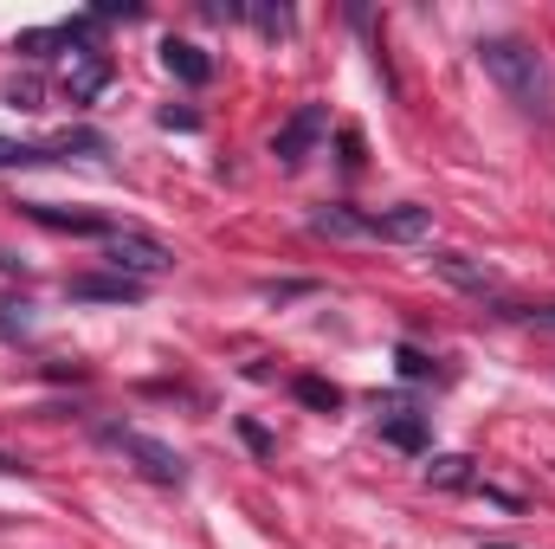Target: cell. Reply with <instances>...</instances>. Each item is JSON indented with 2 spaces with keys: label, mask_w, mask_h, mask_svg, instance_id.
I'll list each match as a JSON object with an SVG mask.
<instances>
[{
  "label": "cell",
  "mask_w": 555,
  "mask_h": 549,
  "mask_svg": "<svg viewBox=\"0 0 555 549\" xmlns=\"http://www.w3.org/2000/svg\"><path fill=\"white\" fill-rule=\"evenodd\" d=\"M478 65L485 78L524 111V117H555V78H550V59L517 39V33H498V39H478Z\"/></svg>",
  "instance_id": "6da1fadb"
},
{
  "label": "cell",
  "mask_w": 555,
  "mask_h": 549,
  "mask_svg": "<svg viewBox=\"0 0 555 549\" xmlns=\"http://www.w3.org/2000/svg\"><path fill=\"white\" fill-rule=\"evenodd\" d=\"M98 439H104V446H117L124 459H137L142 478H155V485H188V459H181L175 446H162V439L137 433V426H117V420H104V426H98Z\"/></svg>",
  "instance_id": "7a4b0ae2"
},
{
  "label": "cell",
  "mask_w": 555,
  "mask_h": 549,
  "mask_svg": "<svg viewBox=\"0 0 555 549\" xmlns=\"http://www.w3.org/2000/svg\"><path fill=\"white\" fill-rule=\"evenodd\" d=\"M104 259H111V272H124V278H162L168 266H175V253L155 240V233H137V227H117L111 240H104Z\"/></svg>",
  "instance_id": "3957f363"
},
{
  "label": "cell",
  "mask_w": 555,
  "mask_h": 549,
  "mask_svg": "<svg viewBox=\"0 0 555 549\" xmlns=\"http://www.w3.org/2000/svg\"><path fill=\"white\" fill-rule=\"evenodd\" d=\"M323 124H330V117H323V104H297V117H291V124H284V130L272 137L278 168H297V162H304V155L317 149V137H323Z\"/></svg>",
  "instance_id": "277c9868"
},
{
  "label": "cell",
  "mask_w": 555,
  "mask_h": 549,
  "mask_svg": "<svg viewBox=\"0 0 555 549\" xmlns=\"http://www.w3.org/2000/svg\"><path fill=\"white\" fill-rule=\"evenodd\" d=\"M375 426H382V439L401 446V452H426V439H433L426 413L408 408V401H382V408H375Z\"/></svg>",
  "instance_id": "5b68a950"
},
{
  "label": "cell",
  "mask_w": 555,
  "mask_h": 549,
  "mask_svg": "<svg viewBox=\"0 0 555 549\" xmlns=\"http://www.w3.org/2000/svg\"><path fill=\"white\" fill-rule=\"evenodd\" d=\"M426 233H433V207H388V214H369V240L420 246Z\"/></svg>",
  "instance_id": "8992f818"
},
{
  "label": "cell",
  "mask_w": 555,
  "mask_h": 549,
  "mask_svg": "<svg viewBox=\"0 0 555 549\" xmlns=\"http://www.w3.org/2000/svg\"><path fill=\"white\" fill-rule=\"evenodd\" d=\"M65 291H72L78 304H137L142 297V284L124 278V272H85V278H72Z\"/></svg>",
  "instance_id": "52a82bcc"
},
{
  "label": "cell",
  "mask_w": 555,
  "mask_h": 549,
  "mask_svg": "<svg viewBox=\"0 0 555 549\" xmlns=\"http://www.w3.org/2000/svg\"><path fill=\"white\" fill-rule=\"evenodd\" d=\"M111 85V59L91 46V52H72V65H65V91H72V104H91L98 91Z\"/></svg>",
  "instance_id": "ba28073f"
},
{
  "label": "cell",
  "mask_w": 555,
  "mask_h": 549,
  "mask_svg": "<svg viewBox=\"0 0 555 549\" xmlns=\"http://www.w3.org/2000/svg\"><path fill=\"white\" fill-rule=\"evenodd\" d=\"M433 272L446 278V284H459V291H498V272L485 266V259H472V253H433Z\"/></svg>",
  "instance_id": "9c48e42d"
},
{
  "label": "cell",
  "mask_w": 555,
  "mask_h": 549,
  "mask_svg": "<svg viewBox=\"0 0 555 549\" xmlns=\"http://www.w3.org/2000/svg\"><path fill=\"white\" fill-rule=\"evenodd\" d=\"M26 220L59 227V233H91V240H111V233H117V227L98 220V214H65V207H46V201H26Z\"/></svg>",
  "instance_id": "30bf717a"
},
{
  "label": "cell",
  "mask_w": 555,
  "mask_h": 549,
  "mask_svg": "<svg viewBox=\"0 0 555 549\" xmlns=\"http://www.w3.org/2000/svg\"><path fill=\"white\" fill-rule=\"evenodd\" d=\"M162 65H168L181 85H207V78H214V59H207L201 46H188V39H168V46H162Z\"/></svg>",
  "instance_id": "8fae6325"
},
{
  "label": "cell",
  "mask_w": 555,
  "mask_h": 549,
  "mask_svg": "<svg viewBox=\"0 0 555 549\" xmlns=\"http://www.w3.org/2000/svg\"><path fill=\"white\" fill-rule=\"evenodd\" d=\"M310 233H323V240H369V214H356V207H317Z\"/></svg>",
  "instance_id": "7c38bea8"
},
{
  "label": "cell",
  "mask_w": 555,
  "mask_h": 549,
  "mask_svg": "<svg viewBox=\"0 0 555 549\" xmlns=\"http://www.w3.org/2000/svg\"><path fill=\"white\" fill-rule=\"evenodd\" d=\"M426 485H439V491H465V485H478V478H472V459H465V452H439V459L426 465Z\"/></svg>",
  "instance_id": "4fadbf2b"
},
{
  "label": "cell",
  "mask_w": 555,
  "mask_h": 549,
  "mask_svg": "<svg viewBox=\"0 0 555 549\" xmlns=\"http://www.w3.org/2000/svg\"><path fill=\"white\" fill-rule=\"evenodd\" d=\"M304 408H317V413H336L343 408V388L336 382H323V375H297V388H291Z\"/></svg>",
  "instance_id": "5bb4252c"
},
{
  "label": "cell",
  "mask_w": 555,
  "mask_h": 549,
  "mask_svg": "<svg viewBox=\"0 0 555 549\" xmlns=\"http://www.w3.org/2000/svg\"><path fill=\"white\" fill-rule=\"evenodd\" d=\"M59 149L52 142H13V137H0V168H33V162H52Z\"/></svg>",
  "instance_id": "9a60e30c"
},
{
  "label": "cell",
  "mask_w": 555,
  "mask_h": 549,
  "mask_svg": "<svg viewBox=\"0 0 555 549\" xmlns=\"http://www.w3.org/2000/svg\"><path fill=\"white\" fill-rule=\"evenodd\" d=\"M39 98H46V85H39L33 72H20V78H7V104H13V111H46Z\"/></svg>",
  "instance_id": "2e32d148"
},
{
  "label": "cell",
  "mask_w": 555,
  "mask_h": 549,
  "mask_svg": "<svg viewBox=\"0 0 555 549\" xmlns=\"http://www.w3.org/2000/svg\"><path fill=\"white\" fill-rule=\"evenodd\" d=\"M395 369H401L408 382H426V375H433V356L414 349V343H401V349H395Z\"/></svg>",
  "instance_id": "e0dca14e"
},
{
  "label": "cell",
  "mask_w": 555,
  "mask_h": 549,
  "mask_svg": "<svg viewBox=\"0 0 555 549\" xmlns=\"http://www.w3.org/2000/svg\"><path fill=\"white\" fill-rule=\"evenodd\" d=\"M246 20H253L259 33H272V39H284V33H291V13H284V7H246Z\"/></svg>",
  "instance_id": "ac0fdd59"
},
{
  "label": "cell",
  "mask_w": 555,
  "mask_h": 549,
  "mask_svg": "<svg viewBox=\"0 0 555 549\" xmlns=\"http://www.w3.org/2000/svg\"><path fill=\"white\" fill-rule=\"evenodd\" d=\"M0 330H7V336H26V330H33V317H26V304H13V297H0Z\"/></svg>",
  "instance_id": "d6986e66"
},
{
  "label": "cell",
  "mask_w": 555,
  "mask_h": 549,
  "mask_svg": "<svg viewBox=\"0 0 555 549\" xmlns=\"http://www.w3.org/2000/svg\"><path fill=\"white\" fill-rule=\"evenodd\" d=\"M517 317H524L530 330H543V336H555V304H524Z\"/></svg>",
  "instance_id": "ffe728a7"
},
{
  "label": "cell",
  "mask_w": 555,
  "mask_h": 549,
  "mask_svg": "<svg viewBox=\"0 0 555 549\" xmlns=\"http://www.w3.org/2000/svg\"><path fill=\"white\" fill-rule=\"evenodd\" d=\"M162 130H201V117H194V111H175V104H168V111H162Z\"/></svg>",
  "instance_id": "44dd1931"
},
{
  "label": "cell",
  "mask_w": 555,
  "mask_h": 549,
  "mask_svg": "<svg viewBox=\"0 0 555 549\" xmlns=\"http://www.w3.org/2000/svg\"><path fill=\"white\" fill-rule=\"evenodd\" d=\"M304 291H310L304 278H284V284H266V297H272V304H284V297H304Z\"/></svg>",
  "instance_id": "7402d4cb"
},
{
  "label": "cell",
  "mask_w": 555,
  "mask_h": 549,
  "mask_svg": "<svg viewBox=\"0 0 555 549\" xmlns=\"http://www.w3.org/2000/svg\"><path fill=\"white\" fill-rule=\"evenodd\" d=\"M240 433H246V446H253V452H272V439H266V426H253V420H240Z\"/></svg>",
  "instance_id": "603a6c76"
},
{
  "label": "cell",
  "mask_w": 555,
  "mask_h": 549,
  "mask_svg": "<svg viewBox=\"0 0 555 549\" xmlns=\"http://www.w3.org/2000/svg\"><path fill=\"white\" fill-rule=\"evenodd\" d=\"M26 472H33V465H26L20 452H0V478H26Z\"/></svg>",
  "instance_id": "cb8c5ba5"
},
{
  "label": "cell",
  "mask_w": 555,
  "mask_h": 549,
  "mask_svg": "<svg viewBox=\"0 0 555 549\" xmlns=\"http://www.w3.org/2000/svg\"><path fill=\"white\" fill-rule=\"evenodd\" d=\"M0 524H7V518H0Z\"/></svg>",
  "instance_id": "d4e9b609"
}]
</instances>
